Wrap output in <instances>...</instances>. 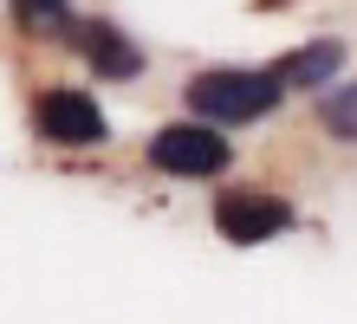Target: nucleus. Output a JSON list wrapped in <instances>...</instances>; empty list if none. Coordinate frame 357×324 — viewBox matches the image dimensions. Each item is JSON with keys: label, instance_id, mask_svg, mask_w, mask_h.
Instances as JSON below:
<instances>
[{"label": "nucleus", "instance_id": "obj_1", "mask_svg": "<svg viewBox=\"0 0 357 324\" xmlns=\"http://www.w3.org/2000/svg\"><path fill=\"white\" fill-rule=\"evenodd\" d=\"M188 111H195L202 123H254V117H266L273 104L286 98V84H280V72H241V65H227V72H195L188 78Z\"/></svg>", "mask_w": 357, "mask_h": 324}, {"label": "nucleus", "instance_id": "obj_2", "mask_svg": "<svg viewBox=\"0 0 357 324\" xmlns=\"http://www.w3.org/2000/svg\"><path fill=\"white\" fill-rule=\"evenodd\" d=\"M227 137H215V123H169L150 137V169L162 176H221L227 169Z\"/></svg>", "mask_w": 357, "mask_h": 324}, {"label": "nucleus", "instance_id": "obj_3", "mask_svg": "<svg viewBox=\"0 0 357 324\" xmlns=\"http://www.w3.org/2000/svg\"><path fill=\"white\" fill-rule=\"evenodd\" d=\"M215 227H221V240L254 247V240H273V233L292 227V208L266 188H221L215 194Z\"/></svg>", "mask_w": 357, "mask_h": 324}, {"label": "nucleus", "instance_id": "obj_4", "mask_svg": "<svg viewBox=\"0 0 357 324\" xmlns=\"http://www.w3.org/2000/svg\"><path fill=\"white\" fill-rule=\"evenodd\" d=\"M33 123H39V137L59 143V149H91V143H104V130H111V123H104V111H98V98L72 91V84H59V91L39 98Z\"/></svg>", "mask_w": 357, "mask_h": 324}, {"label": "nucleus", "instance_id": "obj_5", "mask_svg": "<svg viewBox=\"0 0 357 324\" xmlns=\"http://www.w3.org/2000/svg\"><path fill=\"white\" fill-rule=\"evenodd\" d=\"M338 65H344V46H338V39H319V46L286 52L273 72H280V84H331V78H338Z\"/></svg>", "mask_w": 357, "mask_h": 324}, {"label": "nucleus", "instance_id": "obj_6", "mask_svg": "<svg viewBox=\"0 0 357 324\" xmlns=\"http://www.w3.org/2000/svg\"><path fill=\"white\" fill-rule=\"evenodd\" d=\"M85 59L98 65L104 78H130L137 65H143V59H137V46H130L117 26H104V20H98V26H85Z\"/></svg>", "mask_w": 357, "mask_h": 324}, {"label": "nucleus", "instance_id": "obj_7", "mask_svg": "<svg viewBox=\"0 0 357 324\" xmlns=\"http://www.w3.org/2000/svg\"><path fill=\"white\" fill-rule=\"evenodd\" d=\"M13 26L46 39V33H66L72 26V0H13Z\"/></svg>", "mask_w": 357, "mask_h": 324}, {"label": "nucleus", "instance_id": "obj_8", "mask_svg": "<svg viewBox=\"0 0 357 324\" xmlns=\"http://www.w3.org/2000/svg\"><path fill=\"white\" fill-rule=\"evenodd\" d=\"M319 117H325V130L338 143H357V84H338V91L319 104Z\"/></svg>", "mask_w": 357, "mask_h": 324}]
</instances>
